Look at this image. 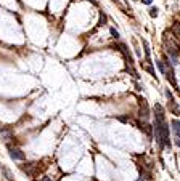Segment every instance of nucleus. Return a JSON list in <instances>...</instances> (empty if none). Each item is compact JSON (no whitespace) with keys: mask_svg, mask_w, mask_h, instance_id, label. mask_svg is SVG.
<instances>
[{"mask_svg":"<svg viewBox=\"0 0 180 181\" xmlns=\"http://www.w3.org/2000/svg\"><path fill=\"white\" fill-rule=\"evenodd\" d=\"M35 168H37V165H35V164L21 165V170H23V171H26V173H28V175H31V176H32V175L35 173Z\"/></svg>","mask_w":180,"mask_h":181,"instance_id":"4","label":"nucleus"},{"mask_svg":"<svg viewBox=\"0 0 180 181\" xmlns=\"http://www.w3.org/2000/svg\"><path fill=\"white\" fill-rule=\"evenodd\" d=\"M106 19H108L106 14H105L103 11H100V26H105V24H106Z\"/></svg>","mask_w":180,"mask_h":181,"instance_id":"10","label":"nucleus"},{"mask_svg":"<svg viewBox=\"0 0 180 181\" xmlns=\"http://www.w3.org/2000/svg\"><path fill=\"white\" fill-rule=\"evenodd\" d=\"M114 2H118L119 5H122V3H124V0H114Z\"/></svg>","mask_w":180,"mask_h":181,"instance_id":"16","label":"nucleus"},{"mask_svg":"<svg viewBox=\"0 0 180 181\" xmlns=\"http://www.w3.org/2000/svg\"><path fill=\"white\" fill-rule=\"evenodd\" d=\"M172 34L180 40V23H174V26H172Z\"/></svg>","mask_w":180,"mask_h":181,"instance_id":"6","label":"nucleus"},{"mask_svg":"<svg viewBox=\"0 0 180 181\" xmlns=\"http://www.w3.org/2000/svg\"><path fill=\"white\" fill-rule=\"evenodd\" d=\"M87 2H90V3H93V5H98V2H97V0H87Z\"/></svg>","mask_w":180,"mask_h":181,"instance_id":"15","label":"nucleus"},{"mask_svg":"<svg viewBox=\"0 0 180 181\" xmlns=\"http://www.w3.org/2000/svg\"><path fill=\"white\" fill-rule=\"evenodd\" d=\"M109 32H111V35H113V37L116 38V40H118V38H121V34H119V32L116 31L114 27H111V29H109Z\"/></svg>","mask_w":180,"mask_h":181,"instance_id":"11","label":"nucleus"},{"mask_svg":"<svg viewBox=\"0 0 180 181\" xmlns=\"http://www.w3.org/2000/svg\"><path fill=\"white\" fill-rule=\"evenodd\" d=\"M170 125H172L174 135H175L177 138H180V120H177V119H174L172 122H170Z\"/></svg>","mask_w":180,"mask_h":181,"instance_id":"5","label":"nucleus"},{"mask_svg":"<svg viewBox=\"0 0 180 181\" xmlns=\"http://www.w3.org/2000/svg\"><path fill=\"white\" fill-rule=\"evenodd\" d=\"M150 16H153V18H156V16H158V8H156V7L150 8Z\"/></svg>","mask_w":180,"mask_h":181,"instance_id":"12","label":"nucleus"},{"mask_svg":"<svg viewBox=\"0 0 180 181\" xmlns=\"http://www.w3.org/2000/svg\"><path fill=\"white\" fill-rule=\"evenodd\" d=\"M145 69H146V72H150L153 77H156V72H154V69L151 67V63H146V66H145Z\"/></svg>","mask_w":180,"mask_h":181,"instance_id":"9","label":"nucleus"},{"mask_svg":"<svg viewBox=\"0 0 180 181\" xmlns=\"http://www.w3.org/2000/svg\"><path fill=\"white\" fill-rule=\"evenodd\" d=\"M39 181H52V178H50V176H42Z\"/></svg>","mask_w":180,"mask_h":181,"instance_id":"13","label":"nucleus"},{"mask_svg":"<svg viewBox=\"0 0 180 181\" xmlns=\"http://www.w3.org/2000/svg\"><path fill=\"white\" fill-rule=\"evenodd\" d=\"M175 144H177V146L180 147V139H177V141H175Z\"/></svg>","mask_w":180,"mask_h":181,"instance_id":"17","label":"nucleus"},{"mask_svg":"<svg viewBox=\"0 0 180 181\" xmlns=\"http://www.w3.org/2000/svg\"><path fill=\"white\" fill-rule=\"evenodd\" d=\"M2 171H3V175H5V178H7L8 181H13V175L10 173V170H8L5 165H2Z\"/></svg>","mask_w":180,"mask_h":181,"instance_id":"7","label":"nucleus"},{"mask_svg":"<svg viewBox=\"0 0 180 181\" xmlns=\"http://www.w3.org/2000/svg\"><path fill=\"white\" fill-rule=\"evenodd\" d=\"M8 152H10V157L13 160H24L26 159V156H24L23 151L18 149V147H11L10 144H8Z\"/></svg>","mask_w":180,"mask_h":181,"instance_id":"3","label":"nucleus"},{"mask_svg":"<svg viewBox=\"0 0 180 181\" xmlns=\"http://www.w3.org/2000/svg\"><path fill=\"white\" fill-rule=\"evenodd\" d=\"M156 64H158V69H159V72H161V74L166 72V66H164V61L158 59V61H156Z\"/></svg>","mask_w":180,"mask_h":181,"instance_id":"8","label":"nucleus"},{"mask_svg":"<svg viewBox=\"0 0 180 181\" xmlns=\"http://www.w3.org/2000/svg\"><path fill=\"white\" fill-rule=\"evenodd\" d=\"M140 119L145 120V122L150 119V108H148V103H146L145 98L140 99Z\"/></svg>","mask_w":180,"mask_h":181,"instance_id":"2","label":"nucleus"},{"mask_svg":"<svg viewBox=\"0 0 180 181\" xmlns=\"http://www.w3.org/2000/svg\"><path fill=\"white\" fill-rule=\"evenodd\" d=\"M154 138L156 143L159 144V147L163 149L164 146L170 147V139H169V128H167V122H166V112L164 108L161 104H154Z\"/></svg>","mask_w":180,"mask_h":181,"instance_id":"1","label":"nucleus"},{"mask_svg":"<svg viewBox=\"0 0 180 181\" xmlns=\"http://www.w3.org/2000/svg\"><path fill=\"white\" fill-rule=\"evenodd\" d=\"M142 2H143L145 5H151V3H153V0H142Z\"/></svg>","mask_w":180,"mask_h":181,"instance_id":"14","label":"nucleus"}]
</instances>
